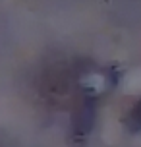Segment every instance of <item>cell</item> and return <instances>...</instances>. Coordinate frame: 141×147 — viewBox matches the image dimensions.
<instances>
[{
	"label": "cell",
	"mask_w": 141,
	"mask_h": 147,
	"mask_svg": "<svg viewBox=\"0 0 141 147\" xmlns=\"http://www.w3.org/2000/svg\"><path fill=\"white\" fill-rule=\"evenodd\" d=\"M93 118H95V103H93V99H85V103L81 105L79 112L75 114L74 122H72V140L74 141L85 140V136L91 132Z\"/></svg>",
	"instance_id": "6da1fadb"
}]
</instances>
